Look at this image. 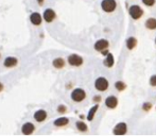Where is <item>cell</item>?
<instances>
[{
    "label": "cell",
    "instance_id": "cell-22",
    "mask_svg": "<svg viewBox=\"0 0 156 136\" xmlns=\"http://www.w3.org/2000/svg\"><path fill=\"white\" fill-rule=\"evenodd\" d=\"M66 111H67V107H66L65 105H63V104H61V105H59V107H57V112L61 113V114L65 113Z\"/></svg>",
    "mask_w": 156,
    "mask_h": 136
},
{
    "label": "cell",
    "instance_id": "cell-11",
    "mask_svg": "<svg viewBox=\"0 0 156 136\" xmlns=\"http://www.w3.org/2000/svg\"><path fill=\"white\" fill-rule=\"evenodd\" d=\"M127 133V124L121 122V123H118L117 125L114 129V134H117V135H123V134Z\"/></svg>",
    "mask_w": 156,
    "mask_h": 136
},
{
    "label": "cell",
    "instance_id": "cell-23",
    "mask_svg": "<svg viewBox=\"0 0 156 136\" xmlns=\"http://www.w3.org/2000/svg\"><path fill=\"white\" fill-rule=\"evenodd\" d=\"M142 2H143L146 6H153L154 3H155V0H142Z\"/></svg>",
    "mask_w": 156,
    "mask_h": 136
},
{
    "label": "cell",
    "instance_id": "cell-20",
    "mask_svg": "<svg viewBox=\"0 0 156 136\" xmlns=\"http://www.w3.org/2000/svg\"><path fill=\"white\" fill-rule=\"evenodd\" d=\"M76 127H77L78 130L81 131V132H85V131H87V125H86L85 122H83V121H77Z\"/></svg>",
    "mask_w": 156,
    "mask_h": 136
},
{
    "label": "cell",
    "instance_id": "cell-28",
    "mask_svg": "<svg viewBox=\"0 0 156 136\" xmlns=\"http://www.w3.org/2000/svg\"><path fill=\"white\" fill-rule=\"evenodd\" d=\"M37 2H38L39 6H41V4L44 3V0H37Z\"/></svg>",
    "mask_w": 156,
    "mask_h": 136
},
{
    "label": "cell",
    "instance_id": "cell-16",
    "mask_svg": "<svg viewBox=\"0 0 156 136\" xmlns=\"http://www.w3.org/2000/svg\"><path fill=\"white\" fill-rule=\"evenodd\" d=\"M146 27L150 30L156 29V19L155 18H149V19H147V21H146Z\"/></svg>",
    "mask_w": 156,
    "mask_h": 136
},
{
    "label": "cell",
    "instance_id": "cell-7",
    "mask_svg": "<svg viewBox=\"0 0 156 136\" xmlns=\"http://www.w3.org/2000/svg\"><path fill=\"white\" fill-rule=\"evenodd\" d=\"M35 130V125L32 123V122H26L24 123L22 128H21V132L22 134L24 135H30V134H32Z\"/></svg>",
    "mask_w": 156,
    "mask_h": 136
},
{
    "label": "cell",
    "instance_id": "cell-15",
    "mask_svg": "<svg viewBox=\"0 0 156 136\" xmlns=\"http://www.w3.org/2000/svg\"><path fill=\"white\" fill-rule=\"evenodd\" d=\"M52 65L55 68H57V69H61V68H63L65 66V61H64L63 57H56V59L53 60Z\"/></svg>",
    "mask_w": 156,
    "mask_h": 136
},
{
    "label": "cell",
    "instance_id": "cell-4",
    "mask_svg": "<svg viewBox=\"0 0 156 136\" xmlns=\"http://www.w3.org/2000/svg\"><path fill=\"white\" fill-rule=\"evenodd\" d=\"M68 63H69V65L78 67V66H81L83 64V59L78 54H71L68 56Z\"/></svg>",
    "mask_w": 156,
    "mask_h": 136
},
{
    "label": "cell",
    "instance_id": "cell-3",
    "mask_svg": "<svg viewBox=\"0 0 156 136\" xmlns=\"http://www.w3.org/2000/svg\"><path fill=\"white\" fill-rule=\"evenodd\" d=\"M94 87L100 92H104L108 88V81L105 78H98L94 82Z\"/></svg>",
    "mask_w": 156,
    "mask_h": 136
},
{
    "label": "cell",
    "instance_id": "cell-8",
    "mask_svg": "<svg viewBox=\"0 0 156 136\" xmlns=\"http://www.w3.org/2000/svg\"><path fill=\"white\" fill-rule=\"evenodd\" d=\"M30 21H31V24L34 25V26H39V25L41 24V21H43V16H41L39 13L34 12L30 15Z\"/></svg>",
    "mask_w": 156,
    "mask_h": 136
},
{
    "label": "cell",
    "instance_id": "cell-17",
    "mask_svg": "<svg viewBox=\"0 0 156 136\" xmlns=\"http://www.w3.org/2000/svg\"><path fill=\"white\" fill-rule=\"evenodd\" d=\"M104 65L107 66V67H112L114 65V56L112 53H107L106 59L104 60Z\"/></svg>",
    "mask_w": 156,
    "mask_h": 136
},
{
    "label": "cell",
    "instance_id": "cell-19",
    "mask_svg": "<svg viewBox=\"0 0 156 136\" xmlns=\"http://www.w3.org/2000/svg\"><path fill=\"white\" fill-rule=\"evenodd\" d=\"M98 109H99V105H94V107H92L90 109H89V113H88V115H87V119H88L89 121H91V120L94 119V114L97 113Z\"/></svg>",
    "mask_w": 156,
    "mask_h": 136
},
{
    "label": "cell",
    "instance_id": "cell-13",
    "mask_svg": "<svg viewBox=\"0 0 156 136\" xmlns=\"http://www.w3.org/2000/svg\"><path fill=\"white\" fill-rule=\"evenodd\" d=\"M105 104H106V107H109V109H114V107H117V104H118L117 98L114 97V96H111V97L106 98Z\"/></svg>",
    "mask_w": 156,
    "mask_h": 136
},
{
    "label": "cell",
    "instance_id": "cell-27",
    "mask_svg": "<svg viewBox=\"0 0 156 136\" xmlns=\"http://www.w3.org/2000/svg\"><path fill=\"white\" fill-rule=\"evenodd\" d=\"M2 90H3V84H2L1 82H0V93L2 92Z\"/></svg>",
    "mask_w": 156,
    "mask_h": 136
},
{
    "label": "cell",
    "instance_id": "cell-9",
    "mask_svg": "<svg viewBox=\"0 0 156 136\" xmlns=\"http://www.w3.org/2000/svg\"><path fill=\"white\" fill-rule=\"evenodd\" d=\"M17 63H18V60L16 59L15 56H8V57L4 59L3 65H4V67H6V68H12V67H15V66L17 65Z\"/></svg>",
    "mask_w": 156,
    "mask_h": 136
},
{
    "label": "cell",
    "instance_id": "cell-21",
    "mask_svg": "<svg viewBox=\"0 0 156 136\" xmlns=\"http://www.w3.org/2000/svg\"><path fill=\"white\" fill-rule=\"evenodd\" d=\"M115 87L118 90H123V89H125L127 85H125V83L122 82V81H118V82L115 83Z\"/></svg>",
    "mask_w": 156,
    "mask_h": 136
},
{
    "label": "cell",
    "instance_id": "cell-18",
    "mask_svg": "<svg viewBox=\"0 0 156 136\" xmlns=\"http://www.w3.org/2000/svg\"><path fill=\"white\" fill-rule=\"evenodd\" d=\"M136 45H137V41H136L135 37H130V39L127 41V47L129 48L130 50L134 49V48L136 47Z\"/></svg>",
    "mask_w": 156,
    "mask_h": 136
},
{
    "label": "cell",
    "instance_id": "cell-14",
    "mask_svg": "<svg viewBox=\"0 0 156 136\" xmlns=\"http://www.w3.org/2000/svg\"><path fill=\"white\" fill-rule=\"evenodd\" d=\"M68 123H69V119H68L67 117H59V118L55 119L54 122H53V124H54L55 127H59V128L65 127Z\"/></svg>",
    "mask_w": 156,
    "mask_h": 136
},
{
    "label": "cell",
    "instance_id": "cell-6",
    "mask_svg": "<svg viewBox=\"0 0 156 136\" xmlns=\"http://www.w3.org/2000/svg\"><path fill=\"white\" fill-rule=\"evenodd\" d=\"M56 17L55 12L53 11L52 9H46L44 11V14H43V18L46 22H52Z\"/></svg>",
    "mask_w": 156,
    "mask_h": 136
},
{
    "label": "cell",
    "instance_id": "cell-1",
    "mask_svg": "<svg viewBox=\"0 0 156 136\" xmlns=\"http://www.w3.org/2000/svg\"><path fill=\"white\" fill-rule=\"evenodd\" d=\"M86 98V93L82 88H76L71 93V99L76 102H81Z\"/></svg>",
    "mask_w": 156,
    "mask_h": 136
},
{
    "label": "cell",
    "instance_id": "cell-25",
    "mask_svg": "<svg viewBox=\"0 0 156 136\" xmlns=\"http://www.w3.org/2000/svg\"><path fill=\"white\" fill-rule=\"evenodd\" d=\"M151 107H152V104L149 103V102H147V103L143 104V109H144V111H150Z\"/></svg>",
    "mask_w": 156,
    "mask_h": 136
},
{
    "label": "cell",
    "instance_id": "cell-26",
    "mask_svg": "<svg viewBox=\"0 0 156 136\" xmlns=\"http://www.w3.org/2000/svg\"><path fill=\"white\" fill-rule=\"evenodd\" d=\"M100 100H101V98L99 97V96H97V97L94 98V101H100Z\"/></svg>",
    "mask_w": 156,
    "mask_h": 136
},
{
    "label": "cell",
    "instance_id": "cell-5",
    "mask_svg": "<svg viewBox=\"0 0 156 136\" xmlns=\"http://www.w3.org/2000/svg\"><path fill=\"white\" fill-rule=\"evenodd\" d=\"M129 12H130V15L134 19H138V18L141 17L142 14H143L142 9L138 6H132L130 8V11H129Z\"/></svg>",
    "mask_w": 156,
    "mask_h": 136
},
{
    "label": "cell",
    "instance_id": "cell-12",
    "mask_svg": "<svg viewBox=\"0 0 156 136\" xmlns=\"http://www.w3.org/2000/svg\"><path fill=\"white\" fill-rule=\"evenodd\" d=\"M106 48H108V41L106 39H99V41L94 44V49L97 51H102Z\"/></svg>",
    "mask_w": 156,
    "mask_h": 136
},
{
    "label": "cell",
    "instance_id": "cell-10",
    "mask_svg": "<svg viewBox=\"0 0 156 136\" xmlns=\"http://www.w3.org/2000/svg\"><path fill=\"white\" fill-rule=\"evenodd\" d=\"M47 118V112L45 109H38L34 113V119L37 122H43Z\"/></svg>",
    "mask_w": 156,
    "mask_h": 136
},
{
    "label": "cell",
    "instance_id": "cell-2",
    "mask_svg": "<svg viewBox=\"0 0 156 136\" xmlns=\"http://www.w3.org/2000/svg\"><path fill=\"white\" fill-rule=\"evenodd\" d=\"M116 6H117V3H116L115 0H103L102 2H101V8L103 9V11L105 12H113V11H115Z\"/></svg>",
    "mask_w": 156,
    "mask_h": 136
},
{
    "label": "cell",
    "instance_id": "cell-24",
    "mask_svg": "<svg viewBox=\"0 0 156 136\" xmlns=\"http://www.w3.org/2000/svg\"><path fill=\"white\" fill-rule=\"evenodd\" d=\"M150 83L152 86H156V74H154V76H152L150 79Z\"/></svg>",
    "mask_w": 156,
    "mask_h": 136
},
{
    "label": "cell",
    "instance_id": "cell-29",
    "mask_svg": "<svg viewBox=\"0 0 156 136\" xmlns=\"http://www.w3.org/2000/svg\"><path fill=\"white\" fill-rule=\"evenodd\" d=\"M155 43H156V39H155Z\"/></svg>",
    "mask_w": 156,
    "mask_h": 136
}]
</instances>
